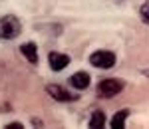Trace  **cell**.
Here are the masks:
<instances>
[{"mask_svg":"<svg viewBox=\"0 0 149 129\" xmlns=\"http://www.w3.org/2000/svg\"><path fill=\"white\" fill-rule=\"evenodd\" d=\"M32 123H34V125H38V127H42V119H36V117H32Z\"/></svg>","mask_w":149,"mask_h":129,"instance_id":"12","label":"cell"},{"mask_svg":"<svg viewBox=\"0 0 149 129\" xmlns=\"http://www.w3.org/2000/svg\"><path fill=\"white\" fill-rule=\"evenodd\" d=\"M20 52H22L26 60L30 62V64H38V48H36L34 42H26L20 46Z\"/></svg>","mask_w":149,"mask_h":129,"instance_id":"7","label":"cell"},{"mask_svg":"<svg viewBox=\"0 0 149 129\" xmlns=\"http://www.w3.org/2000/svg\"><path fill=\"white\" fill-rule=\"evenodd\" d=\"M88 125H90V127H103V125H105V113H103L102 109H95V111H93L92 113V117H90V121H88Z\"/></svg>","mask_w":149,"mask_h":129,"instance_id":"9","label":"cell"},{"mask_svg":"<svg viewBox=\"0 0 149 129\" xmlns=\"http://www.w3.org/2000/svg\"><path fill=\"white\" fill-rule=\"evenodd\" d=\"M139 16H141V22L143 24H149V0H145L139 8Z\"/></svg>","mask_w":149,"mask_h":129,"instance_id":"10","label":"cell"},{"mask_svg":"<svg viewBox=\"0 0 149 129\" xmlns=\"http://www.w3.org/2000/svg\"><path fill=\"white\" fill-rule=\"evenodd\" d=\"M48 62H50V68L54 71H60L70 64V56L68 54H60V52H50L48 54Z\"/></svg>","mask_w":149,"mask_h":129,"instance_id":"5","label":"cell"},{"mask_svg":"<svg viewBox=\"0 0 149 129\" xmlns=\"http://www.w3.org/2000/svg\"><path fill=\"white\" fill-rule=\"evenodd\" d=\"M129 117V109H121V111H117L113 117H111V121H109V125L115 129H123L125 127V119Z\"/></svg>","mask_w":149,"mask_h":129,"instance_id":"8","label":"cell"},{"mask_svg":"<svg viewBox=\"0 0 149 129\" xmlns=\"http://www.w3.org/2000/svg\"><path fill=\"white\" fill-rule=\"evenodd\" d=\"M90 74L88 71H76V74H72V78H70V85L72 87H76V89H86L88 85H90Z\"/></svg>","mask_w":149,"mask_h":129,"instance_id":"6","label":"cell"},{"mask_svg":"<svg viewBox=\"0 0 149 129\" xmlns=\"http://www.w3.org/2000/svg\"><path fill=\"white\" fill-rule=\"evenodd\" d=\"M46 92L50 94V97H54L56 101H74V99H78V95L70 94L68 89H64V87L58 85V83H48Z\"/></svg>","mask_w":149,"mask_h":129,"instance_id":"4","label":"cell"},{"mask_svg":"<svg viewBox=\"0 0 149 129\" xmlns=\"http://www.w3.org/2000/svg\"><path fill=\"white\" fill-rule=\"evenodd\" d=\"M22 127H24V125L20 123V121H12V123L6 125V129H22Z\"/></svg>","mask_w":149,"mask_h":129,"instance_id":"11","label":"cell"},{"mask_svg":"<svg viewBox=\"0 0 149 129\" xmlns=\"http://www.w3.org/2000/svg\"><path fill=\"white\" fill-rule=\"evenodd\" d=\"M123 87H125L123 80H119V78H105V80H102V82L97 83L95 94H97V97H113Z\"/></svg>","mask_w":149,"mask_h":129,"instance_id":"2","label":"cell"},{"mask_svg":"<svg viewBox=\"0 0 149 129\" xmlns=\"http://www.w3.org/2000/svg\"><path fill=\"white\" fill-rule=\"evenodd\" d=\"M20 32H22V22L16 16L6 14L0 18V38L2 40H14Z\"/></svg>","mask_w":149,"mask_h":129,"instance_id":"1","label":"cell"},{"mask_svg":"<svg viewBox=\"0 0 149 129\" xmlns=\"http://www.w3.org/2000/svg\"><path fill=\"white\" fill-rule=\"evenodd\" d=\"M143 76H147V78H149V70H143Z\"/></svg>","mask_w":149,"mask_h":129,"instance_id":"13","label":"cell"},{"mask_svg":"<svg viewBox=\"0 0 149 129\" xmlns=\"http://www.w3.org/2000/svg\"><path fill=\"white\" fill-rule=\"evenodd\" d=\"M90 64L93 68H102V70H109L115 64V54L113 52H105V50H97L90 56Z\"/></svg>","mask_w":149,"mask_h":129,"instance_id":"3","label":"cell"}]
</instances>
